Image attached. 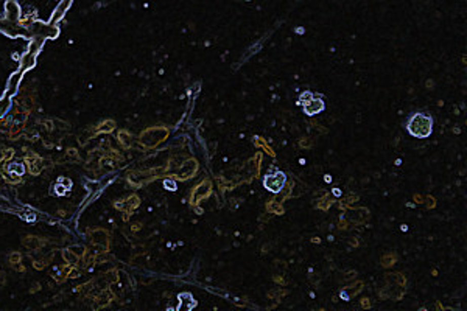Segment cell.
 I'll list each match as a JSON object with an SVG mask.
<instances>
[{
    "instance_id": "6da1fadb",
    "label": "cell",
    "mask_w": 467,
    "mask_h": 311,
    "mask_svg": "<svg viewBox=\"0 0 467 311\" xmlns=\"http://www.w3.org/2000/svg\"><path fill=\"white\" fill-rule=\"evenodd\" d=\"M408 131L414 136V137H427L432 132V118L425 114H416L411 117L410 123H408Z\"/></svg>"
},
{
    "instance_id": "7a4b0ae2",
    "label": "cell",
    "mask_w": 467,
    "mask_h": 311,
    "mask_svg": "<svg viewBox=\"0 0 467 311\" xmlns=\"http://www.w3.org/2000/svg\"><path fill=\"white\" fill-rule=\"evenodd\" d=\"M31 34L33 36H39V37H56L59 34V28L55 24H42V22H36L31 25Z\"/></svg>"
},
{
    "instance_id": "3957f363",
    "label": "cell",
    "mask_w": 467,
    "mask_h": 311,
    "mask_svg": "<svg viewBox=\"0 0 467 311\" xmlns=\"http://www.w3.org/2000/svg\"><path fill=\"white\" fill-rule=\"evenodd\" d=\"M19 14H20V10H19V5L16 4V0H8L5 5V16H7L8 22H17Z\"/></svg>"
},
{
    "instance_id": "277c9868",
    "label": "cell",
    "mask_w": 467,
    "mask_h": 311,
    "mask_svg": "<svg viewBox=\"0 0 467 311\" xmlns=\"http://www.w3.org/2000/svg\"><path fill=\"white\" fill-rule=\"evenodd\" d=\"M36 56H37V53H33V52L28 50V52L22 56V59H20V70H22V72L30 70V69L36 64Z\"/></svg>"
},
{
    "instance_id": "5b68a950",
    "label": "cell",
    "mask_w": 467,
    "mask_h": 311,
    "mask_svg": "<svg viewBox=\"0 0 467 311\" xmlns=\"http://www.w3.org/2000/svg\"><path fill=\"white\" fill-rule=\"evenodd\" d=\"M72 2L73 0H61V4L56 7V10H55V14L52 16V22L55 24V22H58V20L66 14V11L70 8V5H72Z\"/></svg>"
},
{
    "instance_id": "8992f818",
    "label": "cell",
    "mask_w": 467,
    "mask_h": 311,
    "mask_svg": "<svg viewBox=\"0 0 467 311\" xmlns=\"http://www.w3.org/2000/svg\"><path fill=\"white\" fill-rule=\"evenodd\" d=\"M20 79H22V70L17 72V73H14V75L10 78V81H8V87H7V97H11V95L16 94V91H17V87H19Z\"/></svg>"
},
{
    "instance_id": "52a82bcc",
    "label": "cell",
    "mask_w": 467,
    "mask_h": 311,
    "mask_svg": "<svg viewBox=\"0 0 467 311\" xmlns=\"http://www.w3.org/2000/svg\"><path fill=\"white\" fill-rule=\"evenodd\" d=\"M10 106H11V100H10V97H5V98L0 100V117L5 115V112L10 109Z\"/></svg>"
},
{
    "instance_id": "ba28073f",
    "label": "cell",
    "mask_w": 467,
    "mask_h": 311,
    "mask_svg": "<svg viewBox=\"0 0 467 311\" xmlns=\"http://www.w3.org/2000/svg\"><path fill=\"white\" fill-rule=\"evenodd\" d=\"M0 205H4V207H8V204L4 201V199H0Z\"/></svg>"
}]
</instances>
